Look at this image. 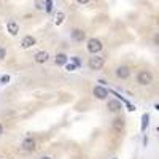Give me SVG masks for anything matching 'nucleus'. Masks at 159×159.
I'll list each match as a JSON object with an SVG mask.
<instances>
[{"mask_svg":"<svg viewBox=\"0 0 159 159\" xmlns=\"http://www.w3.org/2000/svg\"><path fill=\"white\" fill-rule=\"evenodd\" d=\"M137 83L140 86H150L153 83V73L150 70H140L137 75Z\"/></svg>","mask_w":159,"mask_h":159,"instance_id":"1","label":"nucleus"},{"mask_svg":"<svg viewBox=\"0 0 159 159\" xmlns=\"http://www.w3.org/2000/svg\"><path fill=\"white\" fill-rule=\"evenodd\" d=\"M103 64H105V61H103V57L102 56H99V54H92V57H89V61H88V67H89V70H100L102 67H103Z\"/></svg>","mask_w":159,"mask_h":159,"instance_id":"2","label":"nucleus"},{"mask_svg":"<svg viewBox=\"0 0 159 159\" xmlns=\"http://www.w3.org/2000/svg\"><path fill=\"white\" fill-rule=\"evenodd\" d=\"M103 48L102 42L99 38H89L88 40V45H86V49L91 52V54H97V52H100Z\"/></svg>","mask_w":159,"mask_h":159,"instance_id":"3","label":"nucleus"},{"mask_svg":"<svg viewBox=\"0 0 159 159\" xmlns=\"http://www.w3.org/2000/svg\"><path fill=\"white\" fill-rule=\"evenodd\" d=\"M115 75L119 80H127L130 76V69L127 67V65H118V67L115 69Z\"/></svg>","mask_w":159,"mask_h":159,"instance_id":"4","label":"nucleus"},{"mask_svg":"<svg viewBox=\"0 0 159 159\" xmlns=\"http://www.w3.org/2000/svg\"><path fill=\"white\" fill-rule=\"evenodd\" d=\"M92 94H94V97L99 99V100H105L108 97V89H105L103 86H96L92 89Z\"/></svg>","mask_w":159,"mask_h":159,"instance_id":"5","label":"nucleus"},{"mask_svg":"<svg viewBox=\"0 0 159 159\" xmlns=\"http://www.w3.org/2000/svg\"><path fill=\"white\" fill-rule=\"evenodd\" d=\"M35 140L32 139V137H27V139H24L22 140V143H21V148L24 150V151H27V153H32V151H35Z\"/></svg>","mask_w":159,"mask_h":159,"instance_id":"6","label":"nucleus"},{"mask_svg":"<svg viewBox=\"0 0 159 159\" xmlns=\"http://www.w3.org/2000/svg\"><path fill=\"white\" fill-rule=\"evenodd\" d=\"M107 108H108V111H111V113H118V111H121L123 103L119 102V100H116V99H110V100L107 102Z\"/></svg>","mask_w":159,"mask_h":159,"instance_id":"7","label":"nucleus"},{"mask_svg":"<svg viewBox=\"0 0 159 159\" xmlns=\"http://www.w3.org/2000/svg\"><path fill=\"white\" fill-rule=\"evenodd\" d=\"M7 30L10 32V35H18L19 34V24L15 21V19H8L7 21Z\"/></svg>","mask_w":159,"mask_h":159,"instance_id":"8","label":"nucleus"},{"mask_svg":"<svg viewBox=\"0 0 159 159\" xmlns=\"http://www.w3.org/2000/svg\"><path fill=\"white\" fill-rule=\"evenodd\" d=\"M34 61H35L37 64H45V62L49 61V54H48L46 51H38L37 54L34 56Z\"/></svg>","mask_w":159,"mask_h":159,"instance_id":"9","label":"nucleus"},{"mask_svg":"<svg viewBox=\"0 0 159 159\" xmlns=\"http://www.w3.org/2000/svg\"><path fill=\"white\" fill-rule=\"evenodd\" d=\"M35 43H37V40H35V37H32V35H27V37H24V38L21 40V46H22L24 49L32 48Z\"/></svg>","mask_w":159,"mask_h":159,"instance_id":"10","label":"nucleus"},{"mask_svg":"<svg viewBox=\"0 0 159 159\" xmlns=\"http://www.w3.org/2000/svg\"><path fill=\"white\" fill-rule=\"evenodd\" d=\"M72 38L75 40V42H83V40L86 38V32L81 30V29H73L72 30Z\"/></svg>","mask_w":159,"mask_h":159,"instance_id":"11","label":"nucleus"},{"mask_svg":"<svg viewBox=\"0 0 159 159\" xmlns=\"http://www.w3.org/2000/svg\"><path fill=\"white\" fill-rule=\"evenodd\" d=\"M113 129L116 132H121L124 129V118H115L113 119Z\"/></svg>","mask_w":159,"mask_h":159,"instance_id":"12","label":"nucleus"},{"mask_svg":"<svg viewBox=\"0 0 159 159\" xmlns=\"http://www.w3.org/2000/svg\"><path fill=\"white\" fill-rule=\"evenodd\" d=\"M67 62H69V57L65 56L64 52H59V54L56 56V59H54V64L56 65H65Z\"/></svg>","mask_w":159,"mask_h":159,"instance_id":"13","label":"nucleus"},{"mask_svg":"<svg viewBox=\"0 0 159 159\" xmlns=\"http://www.w3.org/2000/svg\"><path fill=\"white\" fill-rule=\"evenodd\" d=\"M148 124H150V115H148V113H143V115H142V132L147 130Z\"/></svg>","mask_w":159,"mask_h":159,"instance_id":"14","label":"nucleus"},{"mask_svg":"<svg viewBox=\"0 0 159 159\" xmlns=\"http://www.w3.org/2000/svg\"><path fill=\"white\" fill-rule=\"evenodd\" d=\"M64 18H65V15H64L62 11H59L57 15H56V24H57V25H61V24H62V21H64Z\"/></svg>","mask_w":159,"mask_h":159,"instance_id":"15","label":"nucleus"},{"mask_svg":"<svg viewBox=\"0 0 159 159\" xmlns=\"http://www.w3.org/2000/svg\"><path fill=\"white\" fill-rule=\"evenodd\" d=\"M45 10H46V13H51V10H52V0H45Z\"/></svg>","mask_w":159,"mask_h":159,"instance_id":"16","label":"nucleus"},{"mask_svg":"<svg viewBox=\"0 0 159 159\" xmlns=\"http://www.w3.org/2000/svg\"><path fill=\"white\" fill-rule=\"evenodd\" d=\"M0 83H2V84H8L10 83V75H3L2 78H0Z\"/></svg>","mask_w":159,"mask_h":159,"instance_id":"17","label":"nucleus"},{"mask_svg":"<svg viewBox=\"0 0 159 159\" xmlns=\"http://www.w3.org/2000/svg\"><path fill=\"white\" fill-rule=\"evenodd\" d=\"M70 61H72V64L76 65V69H78V67H81V61H80L78 57H70Z\"/></svg>","mask_w":159,"mask_h":159,"instance_id":"18","label":"nucleus"},{"mask_svg":"<svg viewBox=\"0 0 159 159\" xmlns=\"http://www.w3.org/2000/svg\"><path fill=\"white\" fill-rule=\"evenodd\" d=\"M65 69H67L69 72H73V70H76V65L70 62V64H65Z\"/></svg>","mask_w":159,"mask_h":159,"instance_id":"19","label":"nucleus"},{"mask_svg":"<svg viewBox=\"0 0 159 159\" xmlns=\"http://www.w3.org/2000/svg\"><path fill=\"white\" fill-rule=\"evenodd\" d=\"M7 57V49H3V48H0V61H3Z\"/></svg>","mask_w":159,"mask_h":159,"instance_id":"20","label":"nucleus"},{"mask_svg":"<svg viewBox=\"0 0 159 159\" xmlns=\"http://www.w3.org/2000/svg\"><path fill=\"white\" fill-rule=\"evenodd\" d=\"M37 8H38V10H43V7H42V0H37Z\"/></svg>","mask_w":159,"mask_h":159,"instance_id":"21","label":"nucleus"},{"mask_svg":"<svg viewBox=\"0 0 159 159\" xmlns=\"http://www.w3.org/2000/svg\"><path fill=\"white\" fill-rule=\"evenodd\" d=\"M76 2H78L80 5H84V3H88V2H89V0H76Z\"/></svg>","mask_w":159,"mask_h":159,"instance_id":"22","label":"nucleus"},{"mask_svg":"<svg viewBox=\"0 0 159 159\" xmlns=\"http://www.w3.org/2000/svg\"><path fill=\"white\" fill-rule=\"evenodd\" d=\"M2 134H3V126L0 124V135H2Z\"/></svg>","mask_w":159,"mask_h":159,"instance_id":"23","label":"nucleus"},{"mask_svg":"<svg viewBox=\"0 0 159 159\" xmlns=\"http://www.w3.org/2000/svg\"><path fill=\"white\" fill-rule=\"evenodd\" d=\"M40 159H52V157H49V156H42Z\"/></svg>","mask_w":159,"mask_h":159,"instance_id":"24","label":"nucleus"}]
</instances>
